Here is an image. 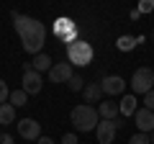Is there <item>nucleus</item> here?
<instances>
[{
    "label": "nucleus",
    "mask_w": 154,
    "mask_h": 144,
    "mask_svg": "<svg viewBox=\"0 0 154 144\" xmlns=\"http://www.w3.org/2000/svg\"><path fill=\"white\" fill-rule=\"evenodd\" d=\"M100 88H103V95H121L126 90V80L121 75H108V77H103Z\"/></svg>",
    "instance_id": "1a4fd4ad"
},
{
    "label": "nucleus",
    "mask_w": 154,
    "mask_h": 144,
    "mask_svg": "<svg viewBox=\"0 0 154 144\" xmlns=\"http://www.w3.org/2000/svg\"><path fill=\"white\" fill-rule=\"evenodd\" d=\"M136 44H139V41L134 39V36H121V39H118V49H121V52H128V49H134Z\"/></svg>",
    "instance_id": "a211bd4d"
},
{
    "label": "nucleus",
    "mask_w": 154,
    "mask_h": 144,
    "mask_svg": "<svg viewBox=\"0 0 154 144\" xmlns=\"http://www.w3.org/2000/svg\"><path fill=\"white\" fill-rule=\"evenodd\" d=\"M116 121H103L100 118V124H98V129H95V136H98V144H113V139H116Z\"/></svg>",
    "instance_id": "9b49d317"
},
{
    "label": "nucleus",
    "mask_w": 154,
    "mask_h": 144,
    "mask_svg": "<svg viewBox=\"0 0 154 144\" xmlns=\"http://www.w3.org/2000/svg\"><path fill=\"white\" fill-rule=\"evenodd\" d=\"M67 85H69V90H75V93H80V90H85V80L80 77V75H75V77H72V80H69Z\"/></svg>",
    "instance_id": "6ab92c4d"
},
{
    "label": "nucleus",
    "mask_w": 154,
    "mask_h": 144,
    "mask_svg": "<svg viewBox=\"0 0 154 144\" xmlns=\"http://www.w3.org/2000/svg\"><path fill=\"white\" fill-rule=\"evenodd\" d=\"M26 98H28V93H26V90H13V93H11V98H8V103H11L13 105V108H21V105H26Z\"/></svg>",
    "instance_id": "f3484780"
},
{
    "label": "nucleus",
    "mask_w": 154,
    "mask_h": 144,
    "mask_svg": "<svg viewBox=\"0 0 154 144\" xmlns=\"http://www.w3.org/2000/svg\"><path fill=\"white\" fill-rule=\"evenodd\" d=\"M16 121V108L11 103H3L0 105V124H13Z\"/></svg>",
    "instance_id": "dca6fc26"
},
{
    "label": "nucleus",
    "mask_w": 154,
    "mask_h": 144,
    "mask_svg": "<svg viewBox=\"0 0 154 144\" xmlns=\"http://www.w3.org/2000/svg\"><path fill=\"white\" fill-rule=\"evenodd\" d=\"M41 72H36L33 67H26L23 70V90H26L28 95H38L41 93Z\"/></svg>",
    "instance_id": "423d86ee"
},
{
    "label": "nucleus",
    "mask_w": 154,
    "mask_h": 144,
    "mask_svg": "<svg viewBox=\"0 0 154 144\" xmlns=\"http://www.w3.org/2000/svg\"><path fill=\"white\" fill-rule=\"evenodd\" d=\"M134 121H136L139 134H152L154 131V111H149V108H139Z\"/></svg>",
    "instance_id": "9d476101"
},
{
    "label": "nucleus",
    "mask_w": 154,
    "mask_h": 144,
    "mask_svg": "<svg viewBox=\"0 0 154 144\" xmlns=\"http://www.w3.org/2000/svg\"><path fill=\"white\" fill-rule=\"evenodd\" d=\"M0 144H13V136H8V134H0Z\"/></svg>",
    "instance_id": "393cba45"
},
{
    "label": "nucleus",
    "mask_w": 154,
    "mask_h": 144,
    "mask_svg": "<svg viewBox=\"0 0 154 144\" xmlns=\"http://www.w3.org/2000/svg\"><path fill=\"white\" fill-rule=\"evenodd\" d=\"M93 57H95V52H93V46H90L88 41L77 39L75 44L67 46V59H69L72 67H88L90 62H93Z\"/></svg>",
    "instance_id": "7ed1b4c3"
},
{
    "label": "nucleus",
    "mask_w": 154,
    "mask_h": 144,
    "mask_svg": "<svg viewBox=\"0 0 154 144\" xmlns=\"http://www.w3.org/2000/svg\"><path fill=\"white\" fill-rule=\"evenodd\" d=\"M16 126H18V134H21L23 139H33V142L41 139V124H38L36 118H21Z\"/></svg>",
    "instance_id": "0eeeda50"
},
{
    "label": "nucleus",
    "mask_w": 154,
    "mask_h": 144,
    "mask_svg": "<svg viewBox=\"0 0 154 144\" xmlns=\"http://www.w3.org/2000/svg\"><path fill=\"white\" fill-rule=\"evenodd\" d=\"M149 142H152V144H154V131H152V136H149Z\"/></svg>",
    "instance_id": "bb28decb"
},
{
    "label": "nucleus",
    "mask_w": 154,
    "mask_h": 144,
    "mask_svg": "<svg viewBox=\"0 0 154 144\" xmlns=\"http://www.w3.org/2000/svg\"><path fill=\"white\" fill-rule=\"evenodd\" d=\"M144 108H149V111H154V90H149V93L144 95Z\"/></svg>",
    "instance_id": "4be33fe9"
},
{
    "label": "nucleus",
    "mask_w": 154,
    "mask_h": 144,
    "mask_svg": "<svg viewBox=\"0 0 154 144\" xmlns=\"http://www.w3.org/2000/svg\"><path fill=\"white\" fill-rule=\"evenodd\" d=\"M72 77H75V72H72L69 62H57L49 70V83H69Z\"/></svg>",
    "instance_id": "6e6552de"
},
{
    "label": "nucleus",
    "mask_w": 154,
    "mask_h": 144,
    "mask_svg": "<svg viewBox=\"0 0 154 144\" xmlns=\"http://www.w3.org/2000/svg\"><path fill=\"white\" fill-rule=\"evenodd\" d=\"M82 95H85V103H100V98H103V88H100L98 83H88L85 85V90H82Z\"/></svg>",
    "instance_id": "4468645a"
},
{
    "label": "nucleus",
    "mask_w": 154,
    "mask_h": 144,
    "mask_svg": "<svg viewBox=\"0 0 154 144\" xmlns=\"http://www.w3.org/2000/svg\"><path fill=\"white\" fill-rule=\"evenodd\" d=\"M62 144H77V134H64L62 136Z\"/></svg>",
    "instance_id": "b1692460"
},
{
    "label": "nucleus",
    "mask_w": 154,
    "mask_h": 144,
    "mask_svg": "<svg viewBox=\"0 0 154 144\" xmlns=\"http://www.w3.org/2000/svg\"><path fill=\"white\" fill-rule=\"evenodd\" d=\"M13 26H16L18 36H21L23 49L28 54H33V57L41 54V49L46 44V26L44 23L31 18V16H21L18 11H13Z\"/></svg>",
    "instance_id": "f257e3e1"
},
{
    "label": "nucleus",
    "mask_w": 154,
    "mask_h": 144,
    "mask_svg": "<svg viewBox=\"0 0 154 144\" xmlns=\"http://www.w3.org/2000/svg\"><path fill=\"white\" fill-rule=\"evenodd\" d=\"M152 41H154V33H152Z\"/></svg>",
    "instance_id": "cd10ccee"
},
{
    "label": "nucleus",
    "mask_w": 154,
    "mask_h": 144,
    "mask_svg": "<svg viewBox=\"0 0 154 144\" xmlns=\"http://www.w3.org/2000/svg\"><path fill=\"white\" fill-rule=\"evenodd\" d=\"M8 98H11V90H8V83L3 77H0V105L8 103Z\"/></svg>",
    "instance_id": "aec40b11"
},
{
    "label": "nucleus",
    "mask_w": 154,
    "mask_h": 144,
    "mask_svg": "<svg viewBox=\"0 0 154 144\" xmlns=\"http://www.w3.org/2000/svg\"><path fill=\"white\" fill-rule=\"evenodd\" d=\"M36 144H54V142H51V139H49V136H41V139H38V142H36Z\"/></svg>",
    "instance_id": "a878e982"
},
{
    "label": "nucleus",
    "mask_w": 154,
    "mask_h": 144,
    "mask_svg": "<svg viewBox=\"0 0 154 144\" xmlns=\"http://www.w3.org/2000/svg\"><path fill=\"white\" fill-rule=\"evenodd\" d=\"M69 121H72V126H75L77 131H93V129H98V124H100V113H98V108H93V105L80 103V105H75V108L69 111Z\"/></svg>",
    "instance_id": "f03ea898"
},
{
    "label": "nucleus",
    "mask_w": 154,
    "mask_h": 144,
    "mask_svg": "<svg viewBox=\"0 0 154 144\" xmlns=\"http://www.w3.org/2000/svg\"><path fill=\"white\" fill-rule=\"evenodd\" d=\"M128 144H152V142H149V134H134Z\"/></svg>",
    "instance_id": "412c9836"
},
{
    "label": "nucleus",
    "mask_w": 154,
    "mask_h": 144,
    "mask_svg": "<svg viewBox=\"0 0 154 144\" xmlns=\"http://www.w3.org/2000/svg\"><path fill=\"white\" fill-rule=\"evenodd\" d=\"M31 67H33V70H36V72H49V70H51V67H54V64H51V57L41 52V54H36V57H33Z\"/></svg>",
    "instance_id": "2eb2a0df"
},
{
    "label": "nucleus",
    "mask_w": 154,
    "mask_h": 144,
    "mask_svg": "<svg viewBox=\"0 0 154 144\" xmlns=\"http://www.w3.org/2000/svg\"><path fill=\"white\" fill-rule=\"evenodd\" d=\"M54 36L59 41H64V44H67V41L75 44V41H77V26L69 21V18H57V21H54Z\"/></svg>",
    "instance_id": "39448f33"
},
{
    "label": "nucleus",
    "mask_w": 154,
    "mask_h": 144,
    "mask_svg": "<svg viewBox=\"0 0 154 144\" xmlns=\"http://www.w3.org/2000/svg\"><path fill=\"white\" fill-rule=\"evenodd\" d=\"M152 85H154V72L149 67H139L134 72V77H131V90L139 93V95H146L149 90H154Z\"/></svg>",
    "instance_id": "20e7f679"
},
{
    "label": "nucleus",
    "mask_w": 154,
    "mask_h": 144,
    "mask_svg": "<svg viewBox=\"0 0 154 144\" xmlns=\"http://www.w3.org/2000/svg\"><path fill=\"white\" fill-rule=\"evenodd\" d=\"M152 8H154V3H152V0H144L141 5H139V13H152Z\"/></svg>",
    "instance_id": "5701e85b"
},
{
    "label": "nucleus",
    "mask_w": 154,
    "mask_h": 144,
    "mask_svg": "<svg viewBox=\"0 0 154 144\" xmlns=\"http://www.w3.org/2000/svg\"><path fill=\"white\" fill-rule=\"evenodd\" d=\"M0 134H3V131H0Z\"/></svg>",
    "instance_id": "c85d7f7f"
},
{
    "label": "nucleus",
    "mask_w": 154,
    "mask_h": 144,
    "mask_svg": "<svg viewBox=\"0 0 154 144\" xmlns=\"http://www.w3.org/2000/svg\"><path fill=\"white\" fill-rule=\"evenodd\" d=\"M98 113H100V118L103 121H116V116H118V103H113V100H105V103H100L98 105Z\"/></svg>",
    "instance_id": "ddd939ff"
},
{
    "label": "nucleus",
    "mask_w": 154,
    "mask_h": 144,
    "mask_svg": "<svg viewBox=\"0 0 154 144\" xmlns=\"http://www.w3.org/2000/svg\"><path fill=\"white\" fill-rule=\"evenodd\" d=\"M139 100L136 98H134V95H123V98H121V103H118V111H121V116H136V111H139Z\"/></svg>",
    "instance_id": "f8f14e48"
}]
</instances>
